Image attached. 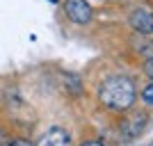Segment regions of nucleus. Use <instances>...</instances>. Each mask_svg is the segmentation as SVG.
I'll return each mask as SVG.
<instances>
[{"label":"nucleus","mask_w":153,"mask_h":146,"mask_svg":"<svg viewBox=\"0 0 153 146\" xmlns=\"http://www.w3.org/2000/svg\"><path fill=\"white\" fill-rule=\"evenodd\" d=\"M98 98L112 112H126L135 103V84L126 76H112L101 84Z\"/></svg>","instance_id":"nucleus-1"},{"label":"nucleus","mask_w":153,"mask_h":146,"mask_svg":"<svg viewBox=\"0 0 153 146\" xmlns=\"http://www.w3.org/2000/svg\"><path fill=\"white\" fill-rule=\"evenodd\" d=\"M80 146H105L103 142H85V144H80Z\"/></svg>","instance_id":"nucleus-9"},{"label":"nucleus","mask_w":153,"mask_h":146,"mask_svg":"<svg viewBox=\"0 0 153 146\" xmlns=\"http://www.w3.org/2000/svg\"><path fill=\"white\" fill-rule=\"evenodd\" d=\"M142 101L146 103V105H153V82L149 84V87H144V91H142Z\"/></svg>","instance_id":"nucleus-6"},{"label":"nucleus","mask_w":153,"mask_h":146,"mask_svg":"<svg viewBox=\"0 0 153 146\" xmlns=\"http://www.w3.org/2000/svg\"><path fill=\"white\" fill-rule=\"evenodd\" d=\"M12 146H34V144H30L25 139H16V142H12Z\"/></svg>","instance_id":"nucleus-8"},{"label":"nucleus","mask_w":153,"mask_h":146,"mask_svg":"<svg viewBox=\"0 0 153 146\" xmlns=\"http://www.w3.org/2000/svg\"><path fill=\"white\" fill-rule=\"evenodd\" d=\"M144 73H146V76L153 80V57H149L146 62H144Z\"/></svg>","instance_id":"nucleus-7"},{"label":"nucleus","mask_w":153,"mask_h":146,"mask_svg":"<svg viewBox=\"0 0 153 146\" xmlns=\"http://www.w3.org/2000/svg\"><path fill=\"white\" fill-rule=\"evenodd\" d=\"M64 9L73 23H89L91 21V7L87 0H66Z\"/></svg>","instance_id":"nucleus-3"},{"label":"nucleus","mask_w":153,"mask_h":146,"mask_svg":"<svg viewBox=\"0 0 153 146\" xmlns=\"http://www.w3.org/2000/svg\"><path fill=\"white\" fill-rule=\"evenodd\" d=\"M146 112H130L126 119L121 121V135L123 139H135V137H140L142 130L146 128Z\"/></svg>","instance_id":"nucleus-2"},{"label":"nucleus","mask_w":153,"mask_h":146,"mask_svg":"<svg viewBox=\"0 0 153 146\" xmlns=\"http://www.w3.org/2000/svg\"><path fill=\"white\" fill-rule=\"evenodd\" d=\"M37 146H71V135L59 126H53L51 130H46L41 135Z\"/></svg>","instance_id":"nucleus-4"},{"label":"nucleus","mask_w":153,"mask_h":146,"mask_svg":"<svg viewBox=\"0 0 153 146\" xmlns=\"http://www.w3.org/2000/svg\"><path fill=\"white\" fill-rule=\"evenodd\" d=\"M51 2H57V0H51Z\"/></svg>","instance_id":"nucleus-10"},{"label":"nucleus","mask_w":153,"mask_h":146,"mask_svg":"<svg viewBox=\"0 0 153 146\" xmlns=\"http://www.w3.org/2000/svg\"><path fill=\"white\" fill-rule=\"evenodd\" d=\"M130 25L140 34H153V14L146 9H135L130 14Z\"/></svg>","instance_id":"nucleus-5"}]
</instances>
